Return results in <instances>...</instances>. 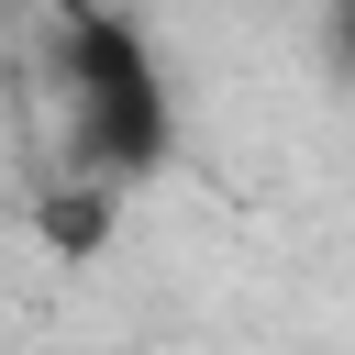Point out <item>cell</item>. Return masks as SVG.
Wrapping results in <instances>:
<instances>
[{"label": "cell", "instance_id": "1", "mask_svg": "<svg viewBox=\"0 0 355 355\" xmlns=\"http://www.w3.org/2000/svg\"><path fill=\"white\" fill-rule=\"evenodd\" d=\"M55 122L67 166L111 189H144L178 155V89L122 0H55Z\"/></svg>", "mask_w": 355, "mask_h": 355}, {"label": "cell", "instance_id": "2", "mask_svg": "<svg viewBox=\"0 0 355 355\" xmlns=\"http://www.w3.org/2000/svg\"><path fill=\"white\" fill-rule=\"evenodd\" d=\"M122 200H133V189H111V178H78V166H55V178L33 189V244H44L55 266H89V255L111 244Z\"/></svg>", "mask_w": 355, "mask_h": 355}, {"label": "cell", "instance_id": "3", "mask_svg": "<svg viewBox=\"0 0 355 355\" xmlns=\"http://www.w3.org/2000/svg\"><path fill=\"white\" fill-rule=\"evenodd\" d=\"M333 67L355 78V0H333Z\"/></svg>", "mask_w": 355, "mask_h": 355}]
</instances>
